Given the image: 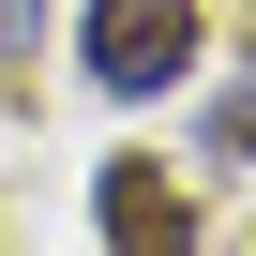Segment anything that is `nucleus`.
Listing matches in <instances>:
<instances>
[{"label":"nucleus","mask_w":256,"mask_h":256,"mask_svg":"<svg viewBox=\"0 0 256 256\" xmlns=\"http://www.w3.org/2000/svg\"><path fill=\"white\" fill-rule=\"evenodd\" d=\"M196 0H90V30H76V60H90V90H120V106H151V90H181L196 76Z\"/></svg>","instance_id":"nucleus-1"},{"label":"nucleus","mask_w":256,"mask_h":256,"mask_svg":"<svg viewBox=\"0 0 256 256\" xmlns=\"http://www.w3.org/2000/svg\"><path fill=\"white\" fill-rule=\"evenodd\" d=\"M90 226H106V256H196V196H181L151 151L90 166Z\"/></svg>","instance_id":"nucleus-2"},{"label":"nucleus","mask_w":256,"mask_h":256,"mask_svg":"<svg viewBox=\"0 0 256 256\" xmlns=\"http://www.w3.org/2000/svg\"><path fill=\"white\" fill-rule=\"evenodd\" d=\"M46 46V16H30V0H0V60H30Z\"/></svg>","instance_id":"nucleus-3"},{"label":"nucleus","mask_w":256,"mask_h":256,"mask_svg":"<svg viewBox=\"0 0 256 256\" xmlns=\"http://www.w3.org/2000/svg\"><path fill=\"white\" fill-rule=\"evenodd\" d=\"M211 120H226V151H256V90H226V106H211Z\"/></svg>","instance_id":"nucleus-4"}]
</instances>
